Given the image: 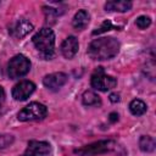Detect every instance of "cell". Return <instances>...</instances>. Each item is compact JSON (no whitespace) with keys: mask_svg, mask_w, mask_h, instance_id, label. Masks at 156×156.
<instances>
[{"mask_svg":"<svg viewBox=\"0 0 156 156\" xmlns=\"http://www.w3.org/2000/svg\"><path fill=\"white\" fill-rule=\"evenodd\" d=\"M119 51V41L112 37H102L93 40L88 46V55L93 60H110Z\"/></svg>","mask_w":156,"mask_h":156,"instance_id":"1","label":"cell"},{"mask_svg":"<svg viewBox=\"0 0 156 156\" xmlns=\"http://www.w3.org/2000/svg\"><path fill=\"white\" fill-rule=\"evenodd\" d=\"M32 41H33L34 46L46 58H50L52 56L54 49H55V34H54L52 29H50V28H41L39 32H37L33 35Z\"/></svg>","mask_w":156,"mask_h":156,"instance_id":"2","label":"cell"},{"mask_svg":"<svg viewBox=\"0 0 156 156\" xmlns=\"http://www.w3.org/2000/svg\"><path fill=\"white\" fill-rule=\"evenodd\" d=\"M118 149V144L113 140H100V141H95L93 144L85 145L80 149L74 150L76 154L82 155V156H94V155H99V154H106V152H111Z\"/></svg>","mask_w":156,"mask_h":156,"instance_id":"3","label":"cell"},{"mask_svg":"<svg viewBox=\"0 0 156 156\" xmlns=\"http://www.w3.org/2000/svg\"><path fill=\"white\" fill-rule=\"evenodd\" d=\"M30 69V61L22 54L13 56L7 65V74L11 79H17L26 76Z\"/></svg>","mask_w":156,"mask_h":156,"instance_id":"4","label":"cell"},{"mask_svg":"<svg viewBox=\"0 0 156 156\" xmlns=\"http://www.w3.org/2000/svg\"><path fill=\"white\" fill-rule=\"evenodd\" d=\"M46 113H48V108L45 105L39 102H30L18 112L17 118L22 122L37 121V119H43L46 116Z\"/></svg>","mask_w":156,"mask_h":156,"instance_id":"5","label":"cell"},{"mask_svg":"<svg viewBox=\"0 0 156 156\" xmlns=\"http://www.w3.org/2000/svg\"><path fill=\"white\" fill-rule=\"evenodd\" d=\"M90 84L95 90H100V91H107L110 89H113L117 85V80L116 78H113L112 76L106 74L101 67H99L98 71H95L91 76L90 79Z\"/></svg>","mask_w":156,"mask_h":156,"instance_id":"6","label":"cell"},{"mask_svg":"<svg viewBox=\"0 0 156 156\" xmlns=\"http://www.w3.org/2000/svg\"><path fill=\"white\" fill-rule=\"evenodd\" d=\"M35 90V84L30 80H21L12 89V98L17 101L27 100Z\"/></svg>","mask_w":156,"mask_h":156,"instance_id":"7","label":"cell"},{"mask_svg":"<svg viewBox=\"0 0 156 156\" xmlns=\"http://www.w3.org/2000/svg\"><path fill=\"white\" fill-rule=\"evenodd\" d=\"M51 151V146L46 141L32 140L28 143V146L22 156H48Z\"/></svg>","mask_w":156,"mask_h":156,"instance_id":"8","label":"cell"},{"mask_svg":"<svg viewBox=\"0 0 156 156\" xmlns=\"http://www.w3.org/2000/svg\"><path fill=\"white\" fill-rule=\"evenodd\" d=\"M66 82H67V74H65L62 72H56V73L48 74L43 79V84L50 90L60 89L62 85L66 84Z\"/></svg>","mask_w":156,"mask_h":156,"instance_id":"9","label":"cell"},{"mask_svg":"<svg viewBox=\"0 0 156 156\" xmlns=\"http://www.w3.org/2000/svg\"><path fill=\"white\" fill-rule=\"evenodd\" d=\"M32 29H33V24H32L30 22H28V21L24 20V18H20L13 26L10 27L9 32H10V34H11L13 38L21 39V38L26 37L29 32H32Z\"/></svg>","mask_w":156,"mask_h":156,"instance_id":"10","label":"cell"},{"mask_svg":"<svg viewBox=\"0 0 156 156\" xmlns=\"http://www.w3.org/2000/svg\"><path fill=\"white\" fill-rule=\"evenodd\" d=\"M78 48H79V44H78L77 38L73 37V35H69L61 44V52H62V55L66 58L69 60V58H73L74 57V55L78 51Z\"/></svg>","mask_w":156,"mask_h":156,"instance_id":"11","label":"cell"},{"mask_svg":"<svg viewBox=\"0 0 156 156\" xmlns=\"http://www.w3.org/2000/svg\"><path fill=\"white\" fill-rule=\"evenodd\" d=\"M89 21H90V15L88 13V11L85 10H79L73 20H72V26L77 29V30H83L87 28V26L89 24Z\"/></svg>","mask_w":156,"mask_h":156,"instance_id":"12","label":"cell"},{"mask_svg":"<svg viewBox=\"0 0 156 156\" xmlns=\"http://www.w3.org/2000/svg\"><path fill=\"white\" fill-rule=\"evenodd\" d=\"M132 9V2L130 1H107L105 4V10L106 11H117V12H126Z\"/></svg>","mask_w":156,"mask_h":156,"instance_id":"13","label":"cell"},{"mask_svg":"<svg viewBox=\"0 0 156 156\" xmlns=\"http://www.w3.org/2000/svg\"><path fill=\"white\" fill-rule=\"evenodd\" d=\"M82 102L85 106H99L101 104V99L96 93L91 90H87L82 95Z\"/></svg>","mask_w":156,"mask_h":156,"instance_id":"14","label":"cell"},{"mask_svg":"<svg viewBox=\"0 0 156 156\" xmlns=\"http://www.w3.org/2000/svg\"><path fill=\"white\" fill-rule=\"evenodd\" d=\"M146 110H147V106H146V104L143 100L134 99L129 104V111L134 116H141V115H144L146 112Z\"/></svg>","mask_w":156,"mask_h":156,"instance_id":"15","label":"cell"},{"mask_svg":"<svg viewBox=\"0 0 156 156\" xmlns=\"http://www.w3.org/2000/svg\"><path fill=\"white\" fill-rule=\"evenodd\" d=\"M155 146H156L155 139L152 136H150V135H143L139 139V147L144 152H151V151H154L155 150Z\"/></svg>","mask_w":156,"mask_h":156,"instance_id":"16","label":"cell"},{"mask_svg":"<svg viewBox=\"0 0 156 156\" xmlns=\"http://www.w3.org/2000/svg\"><path fill=\"white\" fill-rule=\"evenodd\" d=\"M136 27H139L140 29H145L151 24V18L149 16H139L135 21Z\"/></svg>","mask_w":156,"mask_h":156,"instance_id":"17","label":"cell"},{"mask_svg":"<svg viewBox=\"0 0 156 156\" xmlns=\"http://www.w3.org/2000/svg\"><path fill=\"white\" fill-rule=\"evenodd\" d=\"M13 143V136L10 134H0V150L10 146Z\"/></svg>","mask_w":156,"mask_h":156,"instance_id":"18","label":"cell"},{"mask_svg":"<svg viewBox=\"0 0 156 156\" xmlns=\"http://www.w3.org/2000/svg\"><path fill=\"white\" fill-rule=\"evenodd\" d=\"M113 28V26H112V23H111V21H105L102 24H101V27L100 28H98L96 30H94L93 32V34L94 35H96V34H101V33H105V32H107V30H110V29H112Z\"/></svg>","mask_w":156,"mask_h":156,"instance_id":"19","label":"cell"},{"mask_svg":"<svg viewBox=\"0 0 156 156\" xmlns=\"http://www.w3.org/2000/svg\"><path fill=\"white\" fill-rule=\"evenodd\" d=\"M110 101H112V102H118V101H119V95L116 94V93L111 94V95H110Z\"/></svg>","mask_w":156,"mask_h":156,"instance_id":"20","label":"cell"},{"mask_svg":"<svg viewBox=\"0 0 156 156\" xmlns=\"http://www.w3.org/2000/svg\"><path fill=\"white\" fill-rule=\"evenodd\" d=\"M4 100H5V90H4V88L0 85V106L2 105Z\"/></svg>","mask_w":156,"mask_h":156,"instance_id":"21","label":"cell"},{"mask_svg":"<svg viewBox=\"0 0 156 156\" xmlns=\"http://www.w3.org/2000/svg\"><path fill=\"white\" fill-rule=\"evenodd\" d=\"M118 119V115L117 113H111L110 115V121L111 122H115V121H117Z\"/></svg>","mask_w":156,"mask_h":156,"instance_id":"22","label":"cell"}]
</instances>
